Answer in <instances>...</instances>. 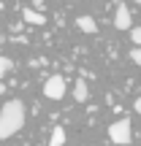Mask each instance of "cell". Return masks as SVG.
I'll use <instances>...</instances> for the list:
<instances>
[{
	"instance_id": "cell-7",
	"label": "cell",
	"mask_w": 141,
	"mask_h": 146,
	"mask_svg": "<svg viewBox=\"0 0 141 146\" xmlns=\"http://www.w3.org/2000/svg\"><path fill=\"white\" fill-rule=\"evenodd\" d=\"M87 98H90L87 81H76V87H73V100H79V103H84Z\"/></svg>"
},
{
	"instance_id": "cell-9",
	"label": "cell",
	"mask_w": 141,
	"mask_h": 146,
	"mask_svg": "<svg viewBox=\"0 0 141 146\" xmlns=\"http://www.w3.org/2000/svg\"><path fill=\"white\" fill-rule=\"evenodd\" d=\"M11 68H14V62H11L8 57H0V76H5Z\"/></svg>"
},
{
	"instance_id": "cell-2",
	"label": "cell",
	"mask_w": 141,
	"mask_h": 146,
	"mask_svg": "<svg viewBox=\"0 0 141 146\" xmlns=\"http://www.w3.org/2000/svg\"><path fill=\"white\" fill-rule=\"evenodd\" d=\"M109 138H111L114 143H120V146H128V143H130V138H133V133H130V119L114 122V125L109 127Z\"/></svg>"
},
{
	"instance_id": "cell-13",
	"label": "cell",
	"mask_w": 141,
	"mask_h": 146,
	"mask_svg": "<svg viewBox=\"0 0 141 146\" xmlns=\"http://www.w3.org/2000/svg\"><path fill=\"white\" fill-rule=\"evenodd\" d=\"M0 95H3V81H0Z\"/></svg>"
},
{
	"instance_id": "cell-4",
	"label": "cell",
	"mask_w": 141,
	"mask_h": 146,
	"mask_svg": "<svg viewBox=\"0 0 141 146\" xmlns=\"http://www.w3.org/2000/svg\"><path fill=\"white\" fill-rule=\"evenodd\" d=\"M114 27L117 30H133V19H130V8L125 3L117 5V14H114Z\"/></svg>"
},
{
	"instance_id": "cell-6",
	"label": "cell",
	"mask_w": 141,
	"mask_h": 146,
	"mask_svg": "<svg viewBox=\"0 0 141 146\" xmlns=\"http://www.w3.org/2000/svg\"><path fill=\"white\" fill-rule=\"evenodd\" d=\"M22 16H25V22H30V25H38V27L46 25V16L38 14L35 8H25V11H22Z\"/></svg>"
},
{
	"instance_id": "cell-8",
	"label": "cell",
	"mask_w": 141,
	"mask_h": 146,
	"mask_svg": "<svg viewBox=\"0 0 141 146\" xmlns=\"http://www.w3.org/2000/svg\"><path fill=\"white\" fill-rule=\"evenodd\" d=\"M63 143H65V130L63 127H54L52 138H49V146H63Z\"/></svg>"
},
{
	"instance_id": "cell-10",
	"label": "cell",
	"mask_w": 141,
	"mask_h": 146,
	"mask_svg": "<svg viewBox=\"0 0 141 146\" xmlns=\"http://www.w3.org/2000/svg\"><path fill=\"white\" fill-rule=\"evenodd\" d=\"M130 38H133L136 46H141V27H133V30H130Z\"/></svg>"
},
{
	"instance_id": "cell-5",
	"label": "cell",
	"mask_w": 141,
	"mask_h": 146,
	"mask_svg": "<svg viewBox=\"0 0 141 146\" xmlns=\"http://www.w3.org/2000/svg\"><path fill=\"white\" fill-rule=\"evenodd\" d=\"M76 27H79L82 33H90V35L98 33V22H95L92 16H79V19H76Z\"/></svg>"
},
{
	"instance_id": "cell-1",
	"label": "cell",
	"mask_w": 141,
	"mask_h": 146,
	"mask_svg": "<svg viewBox=\"0 0 141 146\" xmlns=\"http://www.w3.org/2000/svg\"><path fill=\"white\" fill-rule=\"evenodd\" d=\"M25 125V106L22 100H8V103L0 108V141L16 135Z\"/></svg>"
},
{
	"instance_id": "cell-12",
	"label": "cell",
	"mask_w": 141,
	"mask_h": 146,
	"mask_svg": "<svg viewBox=\"0 0 141 146\" xmlns=\"http://www.w3.org/2000/svg\"><path fill=\"white\" fill-rule=\"evenodd\" d=\"M136 114H141V98L136 100Z\"/></svg>"
},
{
	"instance_id": "cell-14",
	"label": "cell",
	"mask_w": 141,
	"mask_h": 146,
	"mask_svg": "<svg viewBox=\"0 0 141 146\" xmlns=\"http://www.w3.org/2000/svg\"><path fill=\"white\" fill-rule=\"evenodd\" d=\"M136 3H138V5H141V0H136Z\"/></svg>"
},
{
	"instance_id": "cell-11",
	"label": "cell",
	"mask_w": 141,
	"mask_h": 146,
	"mask_svg": "<svg viewBox=\"0 0 141 146\" xmlns=\"http://www.w3.org/2000/svg\"><path fill=\"white\" fill-rule=\"evenodd\" d=\"M130 60L136 65H141V46H133V52H130Z\"/></svg>"
},
{
	"instance_id": "cell-3",
	"label": "cell",
	"mask_w": 141,
	"mask_h": 146,
	"mask_svg": "<svg viewBox=\"0 0 141 146\" xmlns=\"http://www.w3.org/2000/svg\"><path fill=\"white\" fill-rule=\"evenodd\" d=\"M43 95L52 100H63L65 98V78L63 76H49L43 84Z\"/></svg>"
}]
</instances>
